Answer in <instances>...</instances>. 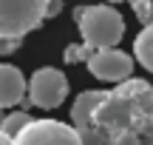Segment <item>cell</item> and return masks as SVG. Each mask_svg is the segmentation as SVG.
Wrapping results in <instances>:
<instances>
[{
    "label": "cell",
    "mask_w": 153,
    "mask_h": 145,
    "mask_svg": "<svg viewBox=\"0 0 153 145\" xmlns=\"http://www.w3.org/2000/svg\"><path fill=\"white\" fill-rule=\"evenodd\" d=\"M26 97V77L20 68L0 63V108H14Z\"/></svg>",
    "instance_id": "cell-8"
},
{
    "label": "cell",
    "mask_w": 153,
    "mask_h": 145,
    "mask_svg": "<svg viewBox=\"0 0 153 145\" xmlns=\"http://www.w3.org/2000/svg\"><path fill=\"white\" fill-rule=\"evenodd\" d=\"M74 20L82 34V43L94 51L119 46L125 34V20L114 6H79L74 9Z\"/></svg>",
    "instance_id": "cell-2"
},
{
    "label": "cell",
    "mask_w": 153,
    "mask_h": 145,
    "mask_svg": "<svg viewBox=\"0 0 153 145\" xmlns=\"http://www.w3.org/2000/svg\"><path fill=\"white\" fill-rule=\"evenodd\" d=\"M20 49V40H9V37H0V57L3 54H11V51Z\"/></svg>",
    "instance_id": "cell-13"
},
{
    "label": "cell",
    "mask_w": 153,
    "mask_h": 145,
    "mask_svg": "<svg viewBox=\"0 0 153 145\" xmlns=\"http://www.w3.org/2000/svg\"><path fill=\"white\" fill-rule=\"evenodd\" d=\"M26 91H28L31 105L51 111V108L62 105V100L68 97V77L60 68H51V66L37 68L31 74V80L26 83Z\"/></svg>",
    "instance_id": "cell-4"
},
{
    "label": "cell",
    "mask_w": 153,
    "mask_h": 145,
    "mask_svg": "<svg viewBox=\"0 0 153 145\" xmlns=\"http://www.w3.org/2000/svg\"><path fill=\"white\" fill-rule=\"evenodd\" d=\"M62 9V0H45V17H57Z\"/></svg>",
    "instance_id": "cell-14"
},
{
    "label": "cell",
    "mask_w": 153,
    "mask_h": 145,
    "mask_svg": "<svg viewBox=\"0 0 153 145\" xmlns=\"http://www.w3.org/2000/svg\"><path fill=\"white\" fill-rule=\"evenodd\" d=\"M99 100H102V91L91 88V91H82L71 105V123H74V131L82 145H102V140L97 134V125H94V108H97Z\"/></svg>",
    "instance_id": "cell-7"
},
{
    "label": "cell",
    "mask_w": 153,
    "mask_h": 145,
    "mask_svg": "<svg viewBox=\"0 0 153 145\" xmlns=\"http://www.w3.org/2000/svg\"><path fill=\"white\" fill-rule=\"evenodd\" d=\"M133 9V14L139 17V23H145V26H150L153 23V0H128Z\"/></svg>",
    "instance_id": "cell-11"
},
{
    "label": "cell",
    "mask_w": 153,
    "mask_h": 145,
    "mask_svg": "<svg viewBox=\"0 0 153 145\" xmlns=\"http://www.w3.org/2000/svg\"><path fill=\"white\" fill-rule=\"evenodd\" d=\"M133 54H136L139 66L153 71V23L150 26H145L142 31L136 34V40H133Z\"/></svg>",
    "instance_id": "cell-9"
},
{
    "label": "cell",
    "mask_w": 153,
    "mask_h": 145,
    "mask_svg": "<svg viewBox=\"0 0 153 145\" xmlns=\"http://www.w3.org/2000/svg\"><path fill=\"white\" fill-rule=\"evenodd\" d=\"M11 145H82L76 131L57 120H31L17 137H11Z\"/></svg>",
    "instance_id": "cell-5"
},
{
    "label": "cell",
    "mask_w": 153,
    "mask_h": 145,
    "mask_svg": "<svg viewBox=\"0 0 153 145\" xmlns=\"http://www.w3.org/2000/svg\"><path fill=\"white\" fill-rule=\"evenodd\" d=\"M3 120H6V108H0V123H3Z\"/></svg>",
    "instance_id": "cell-16"
},
{
    "label": "cell",
    "mask_w": 153,
    "mask_h": 145,
    "mask_svg": "<svg viewBox=\"0 0 153 145\" xmlns=\"http://www.w3.org/2000/svg\"><path fill=\"white\" fill-rule=\"evenodd\" d=\"M28 123H31V114H26V111H11V114H6V120L0 123V131L11 140V137H17Z\"/></svg>",
    "instance_id": "cell-10"
},
{
    "label": "cell",
    "mask_w": 153,
    "mask_h": 145,
    "mask_svg": "<svg viewBox=\"0 0 153 145\" xmlns=\"http://www.w3.org/2000/svg\"><path fill=\"white\" fill-rule=\"evenodd\" d=\"M108 3H122V0H108Z\"/></svg>",
    "instance_id": "cell-17"
},
{
    "label": "cell",
    "mask_w": 153,
    "mask_h": 145,
    "mask_svg": "<svg viewBox=\"0 0 153 145\" xmlns=\"http://www.w3.org/2000/svg\"><path fill=\"white\" fill-rule=\"evenodd\" d=\"M94 125L102 145H153V85L128 77L102 91Z\"/></svg>",
    "instance_id": "cell-1"
},
{
    "label": "cell",
    "mask_w": 153,
    "mask_h": 145,
    "mask_svg": "<svg viewBox=\"0 0 153 145\" xmlns=\"http://www.w3.org/2000/svg\"><path fill=\"white\" fill-rule=\"evenodd\" d=\"M0 145H11V140H9V137L3 134V131H0Z\"/></svg>",
    "instance_id": "cell-15"
},
{
    "label": "cell",
    "mask_w": 153,
    "mask_h": 145,
    "mask_svg": "<svg viewBox=\"0 0 153 145\" xmlns=\"http://www.w3.org/2000/svg\"><path fill=\"white\" fill-rule=\"evenodd\" d=\"M45 20V0H0V37L23 40Z\"/></svg>",
    "instance_id": "cell-3"
},
{
    "label": "cell",
    "mask_w": 153,
    "mask_h": 145,
    "mask_svg": "<svg viewBox=\"0 0 153 145\" xmlns=\"http://www.w3.org/2000/svg\"><path fill=\"white\" fill-rule=\"evenodd\" d=\"M88 68L97 80L105 83H122L133 74V57H128L119 49H99L88 57Z\"/></svg>",
    "instance_id": "cell-6"
},
{
    "label": "cell",
    "mask_w": 153,
    "mask_h": 145,
    "mask_svg": "<svg viewBox=\"0 0 153 145\" xmlns=\"http://www.w3.org/2000/svg\"><path fill=\"white\" fill-rule=\"evenodd\" d=\"M94 54L91 46L85 43H76V46H68L65 49V63H88V57Z\"/></svg>",
    "instance_id": "cell-12"
}]
</instances>
